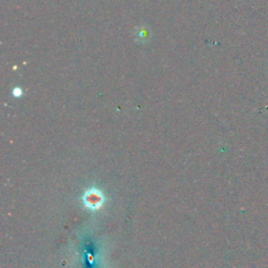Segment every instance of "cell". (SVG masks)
I'll list each match as a JSON object with an SVG mask.
<instances>
[{
  "label": "cell",
  "mask_w": 268,
  "mask_h": 268,
  "mask_svg": "<svg viewBox=\"0 0 268 268\" xmlns=\"http://www.w3.org/2000/svg\"><path fill=\"white\" fill-rule=\"evenodd\" d=\"M103 202V196L100 192L97 191H89L86 196H85V204H86L87 208H90L92 210L99 209L102 205Z\"/></svg>",
  "instance_id": "1"
}]
</instances>
